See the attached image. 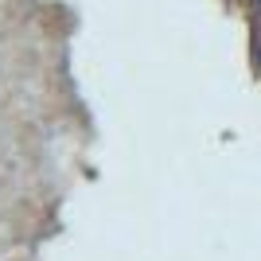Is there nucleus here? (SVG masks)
Returning <instances> with one entry per match:
<instances>
[{"mask_svg": "<svg viewBox=\"0 0 261 261\" xmlns=\"http://www.w3.org/2000/svg\"><path fill=\"white\" fill-rule=\"evenodd\" d=\"M257 63H261V43H257Z\"/></svg>", "mask_w": 261, "mask_h": 261, "instance_id": "f257e3e1", "label": "nucleus"}]
</instances>
